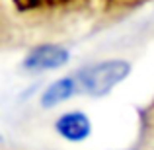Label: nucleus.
<instances>
[{
  "label": "nucleus",
  "instance_id": "obj_1",
  "mask_svg": "<svg viewBox=\"0 0 154 150\" xmlns=\"http://www.w3.org/2000/svg\"><path fill=\"white\" fill-rule=\"evenodd\" d=\"M131 72V64L127 60H102L98 64H90V66L82 68L78 74L74 76L78 82V90L88 96H105L121 84Z\"/></svg>",
  "mask_w": 154,
  "mask_h": 150
},
{
  "label": "nucleus",
  "instance_id": "obj_2",
  "mask_svg": "<svg viewBox=\"0 0 154 150\" xmlns=\"http://www.w3.org/2000/svg\"><path fill=\"white\" fill-rule=\"evenodd\" d=\"M68 60V51L59 45H39L33 51L27 53L23 59V68L33 72L41 70H53V68L63 66Z\"/></svg>",
  "mask_w": 154,
  "mask_h": 150
},
{
  "label": "nucleus",
  "instance_id": "obj_3",
  "mask_svg": "<svg viewBox=\"0 0 154 150\" xmlns=\"http://www.w3.org/2000/svg\"><path fill=\"white\" fill-rule=\"evenodd\" d=\"M55 129L63 139L70 140V142H80V140H84L90 135L92 125H90V119L84 113L72 111V113L59 117L55 123Z\"/></svg>",
  "mask_w": 154,
  "mask_h": 150
},
{
  "label": "nucleus",
  "instance_id": "obj_4",
  "mask_svg": "<svg viewBox=\"0 0 154 150\" xmlns=\"http://www.w3.org/2000/svg\"><path fill=\"white\" fill-rule=\"evenodd\" d=\"M78 82H76L74 76H66V78H60L57 82H53L49 88L45 90V94L41 96V105L45 107H53V105H59L63 101L70 99L74 94H78Z\"/></svg>",
  "mask_w": 154,
  "mask_h": 150
},
{
  "label": "nucleus",
  "instance_id": "obj_5",
  "mask_svg": "<svg viewBox=\"0 0 154 150\" xmlns=\"http://www.w3.org/2000/svg\"><path fill=\"white\" fill-rule=\"evenodd\" d=\"M20 12H49L76 4L78 0H12Z\"/></svg>",
  "mask_w": 154,
  "mask_h": 150
},
{
  "label": "nucleus",
  "instance_id": "obj_6",
  "mask_svg": "<svg viewBox=\"0 0 154 150\" xmlns=\"http://www.w3.org/2000/svg\"><path fill=\"white\" fill-rule=\"evenodd\" d=\"M146 2V0H102L103 8L107 12H121V10H131V8L139 6V4Z\"/></svg>",
  "mask_w": 154,
  "mask_h": 150
},
{
  "label": "nucleus",
  "instance_id": "obj_7",
  "mask_svg": "<svg viewBox=\"0 0 154 150\" xmlns=\"http://www.w3.org/2000/svg\"><path fill=\"white\" fill-rule=\"evenodd\" d=\"M143 136L148 142H154V101L143 113Z\"/></svg>",
  "mask_w": 154,
  "mask_h": 150
}]
</instances>
